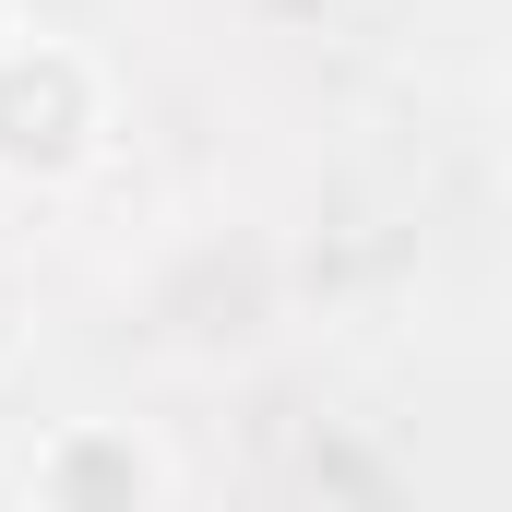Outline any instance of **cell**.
<instances>
[{"label": "cell", "instance_id": "cell-1", "mask_svg": "<svg viewBox=\"0 0 512 512\" xmlns=\"http://www.w3.org/2000/svg\"><path fill=\"white\" fill-rule=\"evenodd\" d=\"M120 131L108 96V60L72 48V36H12L0 48V191H72Z\"/></svg>", "mask_w": 512, "mask_h": 512}, {"label": "cell", "instance_id": "cell-2", "mask_svg": "<svg viewBox=\"0 0 512 512\" xmlns=\"http://www.w3.org/2000/svg\"><path fill=\"white\" fill-rule=\"evenodd\" d=\"M36 512H167V453L143 417H60L24 465Z\"/></svg>", "mask_w": 512, "mask_h": 512}, {"label": "cell", "instance_id": "cell-3", "mask_svg": "<svg viewBox=\"0 0 512 512\" xmlns=\"http://www.w3.org/2000/svg\"><path fill=\"white\" fill-rule=\"evenodd\" d=\"M24 24H36V0H0V48H12V36H24Z\"/></svg>", "mask_w": 512, "mask_h": 512}]
</instances>
